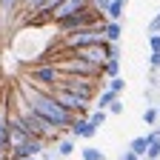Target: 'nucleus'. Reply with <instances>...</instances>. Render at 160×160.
<instances>
[{"mask_svg":"<svg viewBox=\"0 0 160 160\" xmlns=\"http://www.w3.org/2000/svg\"><path fill=\"white\" fill-rule=\"evenodd\" d=\"M17 94L32 106L34 114H40V117H43L49 126H54L57 132H63V129H69V126L74 123V114H72V112H66L63 106H57V100H52L46 92L34 89L29 80H23V83H20V92H17Z\"/></svg>","mask_w":160,"mask_h":160,"instance_id":"f257e3e1","label":"nucleus"},{"mask_svg":"<svg viewBox=\"0 0 160 160\" xmlns=\"http://www.w3.org/2000/svg\"><path fill=\"white\" fill-rule=\"evenodd\" d=\"M9 109H12V106H9ZM12 112L20 117V123H23V129H26V134H29L32 140H40V143H46V146H49V143H57V140H60V132H57L54 126H49L40 114H34V112H32V106H29L20 94H17V106H14Z\"/></svg>","mask_w":160,"mask_h":160,"instance_id":"f03ea898","label":"nucleus"},{"mask_svg":"<svg viewBox=\"0 0 160 160\" xmlns=\"http://www.w3.org/2000/svg\"><path fill=\"white\" fill-rule=\"evenodd\" d=\"M57 89H63L74 97H80L83 103L89 106L92 100L97 97V80H89V77H77V74H60L57 80Z\"/></svg>","mask_w":160,"mask_h":160,"instance_id":"7ed1b4c3","label":"nucleus"},{"mask_svg":"<svg viewBox=\"0 0 160 160\" xmlns=\"http://www.w3.org/2000/svg\"><path fill=\"white\" fill-rule=\"evenodd\" d=\"M54 26L63 34H72V32H80V29H100L103 26V14H100L94 6H89V9L77 12V14L66 17V20H60V23H54Z\"/></svg>","mask_w":160,"mask_h":160,"instance_id":"20e7f679","label":"nucleus"},{"mask_svg":"<svg viewBox=\"0 0 160 160\" xmlns=\"http://www.w3.org/2000/svg\"><path fill=\"white\" fill-rule=\"evenodd\" d=\"M57 80H60V72H57L54 63H37V66H32V72H29V83H32L34 89H40V92L54 89Z\"/></svg>","mask_w":160,"mask_h":160,"instance_id":"39448f33","label":"nucleus"},{"mask_svg":"<svg viewBox=\"0 0 160 160\" xmlns=\"http://www.w3.org/2000/svg\"><path fill=\"white\" fill-rule=\"evenodd\" d=\"M89 6H92V0H63V3L49 14V20H52V23H60V20H66V17L83 12V9H89Z\"/></svg>","mask_w":160,"mask_h":160,"instance_id":"423d86ee","label":"nucleus"},{"mask_svg":"<svg viewBox=\"0 0 160 160\" xmlns=\"http://www.w3.org/2000/svg\"><path fill=\"white\" fill-rule=\"evenodd\" d=\"M69 129H72V134H74V137H83V140H92V137L97 134V129L89 123L86 117H74V123H72Z\"/></svg>","mask_w":160,"mask_h":160,"instance_id":"0eeeda50","label":"nucleus"},{"mask_svg":"<svg viewBox=\"0 0 160 160\" xmlns=\"http://www.w3.org/2000/svg\"><path fill=\"white\" fill-rule=\"evenodd\" d=\"M20 9V0H0V32L12 23V14Z\"/></svg>","mask_w":160,"mask_h":160,"instance_id":"6e6552de","label":"nucleus"},{"mask_svg":"<svg viewBox=\"0 0 160 160\" xmlns=\"http://www.w3.org/2000/svg\"><path fill=\"white\" fill-rule=\"evenodd\" d=\"M100 32H103L106 43H120V37H123V26H120V23H109V20H103Z\"/></svg>","mask_w":160,"mask_h":160,"instance_id":"1a4fd4ad","label":"nucleus"},{"mask_svg":"<svg viewBox=\"0 0 160 160\" xmlns=\"http://www.w3.org/2000/svg\"><path fill=\"white\" fill-rule=\"evenodd\" d=\"M123 9H126L123 0H112L109 9H106V17H103V20H109V23H120V17H123Z\"/></svg>","mask_w":160,"mask_h":160,"instance_id":"9d476101","label":"nucleus"},{"mask_svg":"<svg viewBox=\"0 0 160 160\" xmlns=\"http://www.w3.org/2000/svg\"><path fill=\"white\" fill-rule=\"evenodd\" d=\"M103 77H120V57H112V60H106L103 63Z\"/></svg>","mask_w":160,"mask_h":160,"instance_id":"9b49d317","label":"nucleus"},{"mask_svg":"<svg viewBox=\"0 0 160 160\" xmlns=\"http://www.w3.org/2000/svg\"><path fill=\"white\" fill-rule=\"evenodd\" d=\"M114 100H117V94H114V92H109V89H103V92L97 94V109H100V112H106V109L114 103Z\"/></svg>","mask_w":160,"mask_h":160,"instance_id":"f8f14e48","label":"nucleus"},{"mask_svg":"<svg viewBox=\"0 0 160 160\" xmlns=\"http://www.w3.org/2000/svg\"><path fill=\"white\" fill-rule=\"evenodd\" d=\"M146 149H149V140H146V137H134L132 143H129V152H132L134 157H143Z\"/></svg>","mask_w":160,"mask_h":160,"instance_id":"ddd939ff","label":"nucleus"},{"mask_svg":"<svg viewBox=\"0 0 160 160\" xmlns=\"http://www.w3.org/2000/svg\"><path fill=\"white\" fill-rule=\"evenodd\" d=\"M57 154H60V157L74 154V140H72V137H60V140H57Z\"/></svg>","mask_w":160,"mask_h":160,"instance_id":"4468645a","label":"nucleus"},{"mask_svg":"<svg viewBox=\"0 0 160 160\" xmlns=\"http://www.w3.org/2000/svg\"><path fill=\"white\" fill-rule=\"evenodd\" d=\"M80 157L83 160H106V152L97 149V146H86L83 152H80Z\"/></svg>","mask_w":160,"mask_h":160,"instance_id":"2eb2a0df","label":"nucleus"},{"mask_svg":"<svg viewBox=\"0 0 160 160\" xmlns=\"http://www.w3.org/2000/svg\"><path fill=\"white\" fill-rule=\"evenodd\" d=\"M143 123H146V126H154V123H160V114H157V106H149V109L143 112Z\"/></svg>","mask_w":160,"mask_h":160,"instance_id":"dca6fc26","label":"nucleus"},{"mask_svg":"<svg viewBox=\"0 0 160 160\" xmlns=\"http://www.w3.org/2000/svg\"><path fill=\"white\" fill-rule=\"evenodd\" d=\"M106 89H109V92H114V94L120 97V92L126 89V80H123V77H112L109 83H106Z\"/></svg>","mask_w":160,"mask_h":160,"instance_id":"f3484780","label":"nucleus"},{"mask_svg":"<svg viewBox=\"0 0 160 160\" xmlns=\"http://www.w3.org/2000/svg\"><path fill=\"white\" fill-rule=\"evenodd\" d=\"M106 117H109L106 112H100V109H97V112H92V114H89L86 120H89V123H92L94 129H100V126H103V123H106Z\"/></svg>","mask_w":160,"mask_h":160,"instance_id":"a211bd4d","label":"nucleus"},{"mask_svg":"<svg viewBox=\"0 0 160 160\" xmlns=\"http://www.w3.org/2000/svg\"><path fill=\"white\" fill-rule=\"evenodd\" d=\"M143 157H146V160H160V137L154 140V143H149V149H146Z\"/></svg>","mask_w":160,"mask_h":160,"instance_id":"6ab92c4d","label":"nucleus"},{"mask_svg":"<svg viewBox=\"0 0 160 160\" xmlns=\"http://www.w3.org/2000/svg\"><path fill=\"white\" fill-rule=\"evenodd\" d=\"M123 109H126V106H123V100H120V97H117V100H114V103H112V106L106 109V114H123Z\"/></svg>","mask_w":160,"mask_h":160,"instance_id":"aec40b11","label":"nucleus"},{"mask_svg":"<svg viewBox=\"0 0 160 160\" xmlns=\"http://www.w3.org/2000/svg\"><path fill=\"white\" fill-rule=\"evenodd\" d=\"M149 69H152V72L160 69V52H149Z\"/></svg>","mask_w":160,"mask_h":160,"instance_id":"412c9836","label":"nucleus"},{"mask_svg":"<svg viewBox=\"0 0 160 160\" xmlns=\"http://www.w3.org/2000/svg\"><path fill=\"white\" fill-rule=\"evenodd\" d=\"M149 34H160V14H154L149 20Z\"/></svg>","mask_w":160,"mask_h":160,"instance_id":"4be33fe9","label":"nucleus"},{"mask_svg":"<svg viewBox=\"0 0 160 160\" xmlns=\"http://www.w3.org/2000/svg\"><path fill=\"white\" fill-rule=\"evenodd\" d=\"M149 52H160V34H149Z\"/></svg>","mask_w":160,"mask_h":160,"instance_id":"5701e85b","label":"nucleus"},{"mask_svg":"<svg viewBox=\"0 0 160 160\" xmlns=\"http://www.w3.org/2000/svg\"><path fill=\"white\" fill-rule=\"evenodd\" d=\"M109 3H112V0H92V6L100 12V14H106V9H109Z\"/></svg>","mask_w":160,"mask_h":160,"instance_id":"b1692460","label":"nucleus"},{"mask_svg":"<svg viewBox=\"0 0 160 160\" xmlns=\"http://www.w3.org/2000/svg\"><path fill=\"white\" fill-rule=\"evenodd\" d=\"M120 160H140V157H134L132 152H126V154H123V157H120Z\"/></svg>","mask_w":160,"mask_h":160,"instance_id":"393cba45","label":"nucleus"},{"mask_svg":"<svg viewBox=\"0 0 160 160\" xmlns=\"http://www.w3.org/2000/svg\"><path fill=\"white\" fill-rule=\"evenodd\" d=\"M26 160H37V157H26Z\"/></svg>","mask_w":160,"mask_h":160,"instance_id":"a878e982","label":"nucleus"},{"mask_svg":"<svg viewBox=\"0 0 160 160\" xmlns=\"http://www.w3.org/2000/svg\"><path fill=\"white\" fill-rule=\"evenodd\" d=\"M157 114H160V106H157Z\"/></svg>","mask_w":160,"mask_h":160,"instance_id":"bb28decb","label":"nucleus"},{"mask_svg":"<svg viewBox=\"0 0 160 160\" xmlns=\"http://www.w3.org/2000/svg\"><path fill=\"white\" fill-rule=\"evenodd\" d=\"M157 132H160V123H157Z\"/></svg>","mask_w":160,"mask_h":160,"instance_id":"cd10ccee","label":"nucleus"},{"mask_svg":"<svg viewBox=\"0 0 160 160\" xmlns=\"http://www.w3.org/2000/svg\"><path fill=\"white\" fill-rule=\"evenodd\" d=\"M123 3H129V0H123Z\"/></svg>","mask_w":160,"mask_h":160,"instance_id":"c85d7f7f","label":"nucleus"}]
</instances>
